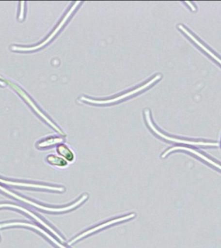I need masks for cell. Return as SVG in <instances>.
I'll use <instances>...</instances> for the list:
<instances>
[{
	"label": "cell",
	"mask_w": 221,
	"mask_h": 248,
	"mask_svg": "<svg viewBox=\"0 0 221 248\" xmlns=\"http://www.w3.org/2000/svg\"><path fill=\"white\" fill-rule=\"evenodd\" d=\"M177 150L186 151H188V152L193 153V155L199 156V158L203 159V160L205 161V162L209 163V164L212 165V166H215V168L219 169V170H221V166L220 164H217V163L214 162V161L211 160L210 158H207V157L205 156V155L202 154L201 153L198 152V151L196 150H194L193 149L189 148V147L180 146L172 147V148L169 149L168 150L166 151V152L163 153L162 157V158H164V157H166L169 153L172 152V151Z\"/></svg>",
	"instance_id": "obj_7"
},
{
	"label": "cell",
	"mask_w": 221,
	"mask_h": 248,
	"mask_svg": "<svg viewBox=\"0 0 221 248\" xmlns=\"http://www.w3.org/2000/svg\"><path fill=\"white\" fill-rule=\"evenodd\" d=\"M145 119L148 125L150 127L152 131H154L159 137H162V139L167 140L174 141V142L184 143V144L192 145H203V146H218V143L215 142H205V141H193L189 140H184L175 139L168 137L164 134L161 133L158 130L156 129L153 125L152 121H151L150 115H149V111L148 110H145Z\"/></svg>",
	"instance_id": "obj_3"
},
{
	"label": "cell",
	"mask_w": 221,
	"mask_h": 248,
	"mask_svg": "<svg viewBox=\"0 0 221 248\" xmlns=\"http://www.w3.org/2000/svg\"><path fill=\"white\" fill-rule=\"evenodd\" d=\"M178 27L180 30H181L182 32L185 33V34L187 35V36L189 37V38H191V40H193V42H195L198 46H200L202 49L205 50V51L206 52L207 54H208L211 58H213V59L216 60V61L219 62V63L221 65V60L220 58L217 57L216 55H215V54H213L210 50H209L208 48H207L206 46H205V45H203L201 42H200V41L198 40L196 38L195 36H194L193 35L189 32V31H188L187 29L185 28V27H183V25H178Z\"/></svg>",
	"instance_id": "obj_11"
},
{
	"label": "cell",
	"mask_w": 221,
	"mask_h": 248,
	"mask_svg": "<svg viewBox=\"0 0 221 248\" xmlns=\"http://www.w3.org/2000/svg\"><path fill=\"white\" fill-rule=\"evenodd\" d=\"M160 75H157L156 77L153 78L151 79L150 81H148V82L145 83L144 85H142V86L138 87V88L134 89L133 91H129V92L125 93V94H123L120 95L119 96L116 97V98L110 99V100H93V99H89L88 98H86V97H81V100L85 101V102L91 103V104H110V103L118 102V101L123 100V99L127 98V97L132 96V95L135 94L136 93H138L141 92L142 91L144 90V89L150 86L151 85H152L153 83H154L155 81L160 79Z\"/></svg>",
	"instance_id": "obj_2"
},
{
	"label": "cell",
	"mask_w": 221,
	"mask_h": 248,
	"mask_svg": "<svg viewBox=\"0 0 221 248\" xmlns=\"http://www.w3.org/2000/svg\"><path fill=\"white\" fill-rule=\"evenodd\" d=\"M8 82H9V85H11V86L13 87V88L15 89V90L19 94H20L21 96H22L25 100L27 101V102L28 103V104L30 105L31 107H32L33 109H34L35 111L37 112V114H38L39 115H40L41 117L43 118V119L46 120V121L47 122V123L49 124V125L51 126V127H53L54 129H55L56 131H58V133L60 134V135H62V136H65V133H63V132L62 131V130L60 129V128L58 127V126H56L55 124L53 123V122L50 121V120L48 119V118L46 116H45L44 114H43L40 110H39V108H37L36 105H35L34 103L32 102V101L31 100V98H29V96H27V95L25 94V93L23 92V91L21 90L20 88H19V87H17L16 85L13 84V83L10 82V81H8Z\"/></svg>",
	"instance_id": "obj_6"
},
{
	"label": "cell",
	"mask_w": 221,
	"mask_h": 248,
	"mask_svg": "<svg viewBox=\"0 0 221 248\" xmlns=\"http://www.w3.org/2000/svg\"><path fill=\"white\" fill-rule=\"evenodd\" d=\"M25 226L28 227V228H34L35 230L39 231V232H42V233L44 234L45 236H46L48 238V239L51 240L53 243L55 244L56 245H57L58 247L60 248H65V246L62 245L61 244L58 243L57 240L54 239V238H52L51 236L49 234H48L47 232H45L44 230H43L42 229L39 228V227L37 226H35V225L27 224V223H23V222H11V223H6V224H0V229L3 228H7V227L9 226Z\"/></svg>",
	"instance_id": "obj_10"
},
{
	"label": "cell",
	"mask_w": 221,
	"mask_h": 248,
	"mask_svg": "<svg viewBox=\"0 0 221 248\" xmlns=\"http://www.w3.org/2000/svg\"><path fill=\"white\" fill-rule=\"evenodd\" d=\"M136 216L135 213H131V214H129L126 215V216L119 217V218L113 219V220L108 221V222H106L104 223V224H102L101 225H99V226L95 227V228H93L91 229L87 232H83L79 235L77 236V237L74 238L73 240H72L71 242H69V245H71L72 244L75 243V242H77V240L81 239L84 237V236L88 235L89 234L93 233L96 231H98L100 230H102V229L106 228V227H108L109 226H110V225L116 224V223L121 222L122 221H125L127 220H129L130 218H134Z\"/></svg>",
	"instance_id": "obj_5"
},
{
	"label": "cell",
	"mask_w": 221,
	"mask_h": 248,
	"mask_svg": "<svg viewBox=\"0 0 221 248\" xmlns=\"http://www.w3.org/2000/svg\"><path fill=\"white\" fill-rule=\"evenodd\" d=\"M47 160L50 164L58 167V168H65L68 165V162L65 159L62 158V157L56 156V155H48L47 157Z\"/></svg>",
	"instance_id": "obj_13"
},
{
	"label": "cell",
	"mask_w": 221,
	"mask_h": 248,
	"mask_svg": "<svg viewBox=\"0 0 221 248\" xmlns=\"http://www.w3.org/2000/svg\"><path fill=\"white\" fill-rule=\"evenodd\" d=\"M185 3L188 4V6H189V7L190 8H191V9L192 10V11H196V7H195V6L193 5V4H192L191 2L186 1Z\"/></svg>",
	"instance_id": "obj_15"
},
{
	"label": "cell",
	"mask_w": 221,
	"mask_h": 248,
	"mask_svg": "<svg viewBox=\"0 0 221 248\" xmlns=\"http://www.w3.org/2000/svg\"><path fill=\"white\" fill-rule=\"evenodd\" d=\"M1 207H11V208L19 209V210H21V211H23V212L27 213V214H28L29 215H30L31 217H32L33 218H34L35 220L37 221V222L43 225L45 228H46L47 229V230H49L50 232H52V233H53L54 235L57 236V237L59 238L61 241H64L63 238H62L61 236H60L59 234H58L57 232H55V231L52 230V229L50 228L49 226H48L46 223H45L44 221L42 220V219H40L39 218V217H37L36 215H34V213L31 212V211L27 210V209L23 208L22 207L18 206V205L10 204V203H1V204H0V208H1Z\"/></svg>",
	"instance_id": "obj_8"
},
{
	"label": "cell",
	"mask_w": 221,
	"mask_h": 248,
	"mask_svg": "<svg viewBox=\"0 0 221 248\" xmlns=\"http://www.w3.org/2000/svg\"><path fill=\"white\" fill-rule=\"evenodd\" d=\"M0 190H1V191H3L4 193L11 195V197H15V199H18L19 201L23 202L29 203V204L33 205V206L36 207L37 208L41 209L44 211H50V212H64V211L71 210V209L79 206V205H80L81 203H82L83 202H84L85 200L87 199V195H83L82 197H81L80 199L79 200V201L73 203V204L69 205V206L61 207V208H51V207L43 206V205H41L40 204H38V203L33 202L29 201L28 199H25V198L21 197L20 196L17 195L16 194L13 193V192L9 191V190L5 189V187H2L1 186H0Z\"/></svg>",
	"instance_id": "obj_1"
},
{
	"label": "cell",
	"mask_w": 221,
	"mask_h": 248,
	"mask_svg": "<svg viewBox=\"0 0 221 248\" xmlns=\"http://www.w3.org/2000/svg\"><path fill=\"white\" fill-rule=\"evenodd\" d=\"M0 182H1V183L3 184H7V185L20 186V187L39 188V189L51 190V191H55L63 192L64 191V190H65V189H64V188L63 187H53V186L39 185V184L23 183V182H12L9 181V180L1 179V178H0Z\"/></svg>",
	"instance_id": "obj_9"
},
{
	"label": "cell",
	"mask_w": 221,
	"mask_h": 248,
	"mask_svg": "<svg viewBox=\"0 0 221 248\" xmlns=\"http://www.w3.org/2000/svg\"><path fill=\"white\" fill-rule=\"evenodd\" d=\"M58 154L67 162H73L75 160V154L71 149L65 145H60L57 147Z\"/></svg>",
	"instance_id": "obj_12"
},
{
	"label": "cell",
	"mask_w": 221,
	"mask_h": 248,
	"mask_svg": "<svg viewBox=\"0 0 221 248\" xmlns=\"http://www.w3.org/2000/svg\"><path fill=\"white\" fill-rule=\"evenodd\" d=\"M62 141H63V140L61 139V138H49V139H47L46 140L39 143L38 147H40V148H44V147H47L51 146V145L58 144V143H62Z\"/></svg>",
	"instance_id": "obj_14"
},
{
	"label": "cell",
	"mask_w": 221,
	"mask_h": 248,
	"mask_svg": "<svg viewBox=\"0 0 221 248\" xmlns=\"http://www.w3.org/2000/svg\"><path fill=\"white\" fill-rule=\"evenodd\" d=\"M0 85H5V83L2 82V81H0Z\"/></svg>",
	"instance_id": "obj_16"
},
{
	"label": "cell",
	"mask_w": 221,
	"mask_h": 248,
	"mask_svg": "<svg viewBox=\"0 0 221 248\" xmlns=\"http://www.w3.org/2000/svg\"><path fill=\"white\" fill-rule=\"evenodd\" d=\"M80 3V1H77L76 2L75 5L73 6L71 8V9L69 10V12L67 13V15L65 16V17H63V19L61 21V22L60 23V24L58 25V27H56L55 30L52 32V34L50 35L46 39V40L44 41V42H42V44L38 45V46H32V47L29 48H23V47H19V46H12V50H21V51H27V50H33L38 49L42 46H44L45 45L48 44V42H50V40H52V38L55 36V35L57 34L58 31L60 30V29L62 28V27L63 26V25L65 24L66 21H67V19H69V17L71 16L72 13H73L74 11H75L76 8L77 7L78 5Z\"/></svg>",
	"instance_id": "obj_4"
}]
</instances>
